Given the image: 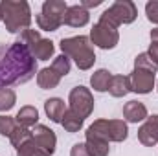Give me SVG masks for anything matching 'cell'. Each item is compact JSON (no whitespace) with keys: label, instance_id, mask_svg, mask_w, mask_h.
I'll use <instances>...</instances> for the list:
<instances>
[{"label":"cell","instance_id":"cell-7","mask_svg":"<svg viewBox=\"0 0 158 156\" xmlns=\"http://www.w3.org/2000/svg\"><path fill=\"white\" fill-rule=\"evenodd\" d=\"M19 40L28 46V50L31 51V55H33L37 61H48V59L53 55V50H55L53 42L50 39H42L37 30H31V28L24 30V31L20 33V39Z\"/></svg>","mask_w":158,"mask_h":156},{"label":"cell","instance_id":"cell-18","mask_svg":"<svg viewBox=\"0 0 158 156\" xmlns=\"http://www.w3.org/2000/svg\"><path fill=\"white\" fill-rule=\"evenodd\" d=\"M110 81H112V74L105 68L101 70H96L90 77V84L96 92H107L109 86H110Z\"/></svg>","mask_w":158,"mask_h":156},{"label":"cell","instance_id":"cell-6","mask_svg":"<svg viewBox=\"0 0 158 156\" xmlns=\"http://www.w3.org/2000/svg\"><path fill=\"white\" fill-rule=\"evenodd\" d=\"M68 9V4L63 0H46L37 15V26L42 31H57L63 26V17Z\"/></svg>","mask_w":158,"mask_h":156},{"label":"cell","instance_id":"cell-16","mask_svg":"<svg viewBox=\"0 0 158 156\" xmlns=\"http://www.w3.org/2000/svg\"><path fill=\"white\" fill-rule=\"evenodd\" d=\"M15 121H17V125L24 127V129L35 127L37 121H39V110H37L35 107H31V105H26V107H22V109L17 112Z\"/></svg>","mask_w":158,"mask_h":156},{"label":"cell","instance_id":"cell-10","mask_svg":"<svg viewBox=\"0 0 158 156\" xmlns=\"http://www.w3.org/2000/svg\"><path fill=\"white\" fill-rule=\"evenodd\" d=\"M31 134H33L35 143H37V145H39L48 156H52L53 153H55L57 138H55V132H53L50 127H46V125H39V123H37V125L31 129Z\"/></svg>","mask_w":158,"mask_h":156},{"label":"cell","instance_id":"cell-26","mask_svg":"<svg viewBox=\"0 0 158 156\" xmlns=\"http://www.w3.org/2000/svg\"><path fill=\"white\" fill-rule=\"evenodd\" d=\"M52 68L61 76V77H64V76H68L70 74V68H72V63H70V57L68 55H64V53H61V55H57L55 59H53V63H52Z\"/></svg>","mask_w":158,"mask_h":156},{"label":"cell","instance_id":"cell-29","mask_svg":"<svg viewBox=\"0 0 158 156\" xmlns=\"http://www.w3.org/2000/svg\"><path fill=\"white\" fill-rule=\"evenodd\" d=\"M70 156H90L86 151V145L85 143H76L70 151Z\"/></svg>","mask_w":158,"mask_h":156},{"label":"cell","instance_id":"cell-27","mask_svg":"<svg viewBox=\"0 0 158 156\" xmlns=\"http://www.w3.org/2000/svg\"><path fill=\"white\" fill-rule=\"evenodd\" d=\"M17 129V121L13 119L11 116H0V136H11L13 130Z\"/></svg>","mask_w":158,"mask_h":156},{"label":"cell","instance_id":"cell-13","mask_svg":"<svg viewBox=\"0 0 158 156\" xmlns=\"http://www.w3.org/2000/svg\"><path fill=\"white\" fill-rule=\"evenodd\" d=\"M90 20V13L88 9H85L81 4H76V6H68L64 17H63V24L66 26H72V28H83L86 26Z\"/></svg>","mask_w":158,"mask_h":156},{"label":"cell","instance_id":"cell-20","mask_svg":"<svg viewBox=\"0 0 158 156\" xmlns=\"http://www.w3.org/2000/svg\"><path fill=\"white\" fill-rule=\"evenodd\" d=\"M85 145H86V151L90 156H109V151H110L109 142L99 140V138H92V136H86Z\"/></svg>","mask_w":158,"mask_h":156},{"label":"cell","instance_id":"cell-11","mask_svg":"<svg viewBox=\"0 0 158 156\" xmlns=\"http://www.w3.org/2000/svg\"><path fill=\"white\" fill-rule=\"evenodd\" d=\"M129 86H131V92L149 94L155 88V74L145 72V70H134L129 76Z\"/></svg>","mask_w":158,"mask_h":156},{"label":"cell","instance_id":"cell-25","mask_svg":"<svg viewBox=\"0 0 158 156\" xmlns=\"http://www.w3.org/2000/svg\"><path fill=\"white\" fill-rule=\"evenodd\" d=\"M17 156H48L39 145L35 143V140H28L26 143H22L19 149H17Z\"/></svg>","mask_w":158,"mask_h":156},{"label":"cell","instance_id":"cell-23","mask_svg":"<svg viewBox=\"0 0 158 156\" xmlns=\"http://www.w3.org/2000/svg\"><path fill=\"white\" fill-rule=\"evenodd\" d=\"M33 138V134H31V130L30 129H24V127H20V125H17V129L13 130V134L9 136V142L13 143V147L15 149H19L22 143H26L28 140H31Z\"/></svg>","mask_w":158,"mask_h":156},{"label":"cell","instance_id":"cell-9","mask_svg":"<svg viewBox=\"0 0 158 156\" xmlns=\"http://www.w3.org/2000/svg\"><path fill=\"white\" fill-rule=\"evenodd\" d=\"M68 103H70V110L81 116L83 119L88 117L94 110V96L86 86L72 88L70 96H68Z\"/></svg>","mask_w":158,"mask_h":156},{"label":"cell","instance_id":"cell-4","mask_svg":"<svg viewBox=\"0 0 158 156\" xmlns=\"http://www.w3.org/2000/svg\"><path fill=\"white\" fill-rule=\"evenodd\" d=\"M86 136L99 138L105 142H125L129 136V127L123 119H96L85 132Z\"/></svg>","mask_w":158,"mask_h":156},{"label":"cell","instance_id":"cell-8","mask_svg":"<svg viewBox=\"0 0 158 156\" xmlns=\"http://www.w3.org/2000/svg\"><path fill=\"white\" fill-rule=\"evenodd\" d=\"M90 42L101 50H112L116 48V44L119 42V33L116 28L105 24V22H96L90 30Z\"/></svg>","mask_w":158,"mask_h":156},{"label":"cell","instance_id":"cell-28","mask_svg":"<svg viewBox=\"0 0 158 156\" xmlns=\"http://www.w3.org/2000/svg\"><path fill=\"white\" fill-rule=\"evenodd\" d=\"M145 15H147L149 22L158 26V0H151L145 4Z\"/></svg>","mask_w":158,"mask_h":156},{"label":"cell","instance_id":"cell-15","mask_svg":"<svg viewBox=\"0 0 158 156\" xmlns=\"http://www.w3.org/2000/svg\"><path fill=\"white\" fill-rule=\"evenodd\" d=\"M44 112L46 116L50 117L53 123H61V119L66 112V107H64V101L61 97H50L44 101Z\"/></svg>","mask_w":158,"mask_h":156},{"label":"cell","instance_id":"cell-32","mask_svg":"<svg viewBox=\"0 0 158 156\" xmlns=\"http://www.w3.org/2000/svg\"><path fill=\"white\" fill-rule=\"evenodd\" d=\"M151 42H158V28L151 30Z\"/></svg>","mask_w":158,"mask_h":156},{"label":"cell","instance_id":"cell-14","mask_svg":"<svg viewBox=\"0 0 158 156\" xmlns=\"http://www.w3.org/2000/svg\"><path fill=\"white\" fill-rule=\"evenodd\" d=\"M123 116L129 123H140V121H145L147 119V107L140 101H129L125 103L123 107Z\"/></svg>","mask_w":158,"mask_h":156},{"label":"cell","instance_id":"cell-33","mask_svg":"<svg viewBox=\"0 0 158 156\" xmlns=\"http://www.w3.org/2000/svg\"><path fill=\"white\" fill-rule=\"evenodd\" d=\"M0 22H2V17H0Z\"/></svg>","mask_w":158,"mask_h":156},{"label":"cell","instance_id":"cell-21","mask_svg":"<svg viewBox=\"0 0 158 156\" xmlns=\"http://www.w3.org/2000/svg\"><path fill=\"white\" fill-rule=\"evenodd\" d=\"M83 123H85V119L81 116H77L76 112H72L70 109H66V112H64V116L61 119V125L64 127V130L66 132H79L81 129H83Z\"/></svg>","mask_w":158,"mask_h":156},{"label":"cell","instance_id":"cell-17","mask_svg":"<svg viewBox=\"0 0 158 156\" xmlns=\"http://www.w3.org/2000/svg\"><path fill=\"white\" fill-rule=\"evenodd\" d=\"M61 76L50 66V68H42L39 74H37V84H39L42 90H52L59 84Z\"/></svg>","mask_w":158,"mask_h":156},{"label":"cell","instance_id":"cell-24","mask_svg":"<svg viewBox=\"0 0 158 156\" xmlns=\"http://www.w3.org/2000/svg\"><path fill=\"white\" fill-rule=\"evenodd\" d=\"M17 94L11 88H0V112H7L15 107Z\"/></svg>","mask_w":158,"mask_h":156},{"label":"cell","instance_id":"cell-3","mask_svg":"<svg viewBox=\"0 0 158 156\" xmlns=\"http://www.w3.org/2000/svg\"><path fill=\"white\" fill-rule=\"evenodd\" d=\"M59 48H61V51L64 55L70 57V61L76 63V66L79 70H90L94 66V63H96V53H94L92 42L85 35L61 39Z\"/></svg>","mask_w":158,"mask_h":156},{"label":"cell","instance_id":"cell-22","mask_svg":"<svg viewBox=\"0 0 158 156\" xmlns=\"http://www.w3.org/2000/svg\"><path fill=\"white\" fill-rule=\"evenodd\" d=\"M134 70H145V72L156 74L158 66L153 63V59L147 55V51H143V53H138L136 55V59H134Z\"/></svg>","mask_w":158,"mask_h":156},{"label":"cell","instance_id":"cell-1","mask_svg":"<svg viewBox=\"0 0 158 156\" xmlns=\"http://www.w3.org/2000/svg\"><path fill=\"white\" fill-rule=\"evenodd\" d=\"M37 74V59L20 40L0 44V88L22 84Z\"/></svg>","mask_w":158,"mask_h":156},{"label":"cell","instance_id":"cell-30","mask_svg":"<svg viewBox=\"0 0 158 156\" xmlns=\"http://www.w3.org/2000/svg\"><path fill=\"white\" fill-rule=\"evenodd\" d=\"M147 55L153 59V63L158 66V42H151V46L147 50Z\"/></svg>","mask_w":158,"mask_h":156},{"label":"cell","instance_id":"cell-19","mask_svg":"<svg viewBox=\"0 0 158 156\" xmlns=\"http://www.w3.org/2000/svg\"><path fill=\"white\" fill-rule=\"evenodd\" d=\"M131 92L129 86V76H112L110 86H109V94L114 97H123Z\"/></svg>","mask_w":158,"mask_h":156},{"label":"cell","instance_id":"cell-2","mask_svg":"<svg viewBox=\"0 0 158 156\" xmlns=\"http://www.w3.org/2000/svg\"><path fill=\"white\" fill-rule=\"evenodd\" d=\"M0 17L9 33H22L31 24V9L26 0H2Z\"/></svg>","mask_w":158,"mask_h":156},{"label":"cell","instance_id":"cell-12","mask_svg":"<svg viewBox=\"0 0 158 156\" xmlns=\"http://www.w3.org/2000/svg\"><path fill=\"white\" fill-rule=\"evenodd\" d=\"M138 140L145 147H155L158 145V114L147 116L143 125L138 129Z\"/></svg>","mask_w":158,"mask_h":156},{"label":"cell","instance_id":"cell-31","mask_svg":"<svg viewBox=\"0 0 158 156\" xmlns=\"http://www.w3.org/2000/svg\"><path fill=\"white\" fill-rule=\"evenodd\" d=\"M103 4V0H83L81 2V6L85 7V9H88V7H98V6H101Z\"/></svg>","mask_w":158,"mask_h":156},{"label":"cell","instance_id":"cell-5","mask_svg":"<svg viewBox=\"0 0 158 156\" xmlns=\"http://www.w3.org/2000/svg\"><path fill=\"white\" fill-rule=\"evenodd\" d=\"M136 17H138V9H136L134 2H131V0H116L112 6H109L101 13L99 22H105V24L118 30L121 24L134 22Z\"/></svg>","mask_w":158,"mask_h":156}]
</instances>
